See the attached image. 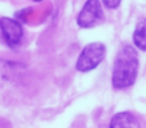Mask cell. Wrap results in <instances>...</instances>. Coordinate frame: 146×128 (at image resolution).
<instances>
[{
	"mask_svg": "<svg viewBox=\"0 0 146 128\" xmlns=\"http://www.w3.org/2000/svg\"><path fill=\"white\" fill-rule=\"evenodd\" d=\"M105 51L106 49L104 44L101 42L88 44L82 50L81 55L78 56L76 68L80 72H88V70L95 69L103 62L104 56H105Z\"/></svg>",
	"mask_w": 146,
	"mask_h": 128,
	"instance_id": "7a4b0ae2",
	"label": "cell"
},
{
	"mask_svg": "<svg viewBox=\"0 0 146 128\" xmlns=\"http://www.w3.org/2000/svg\"><path fill=\"white\" fill-rule=\"evenodd\" d=\"M0 28L5 41L9 46H17L21 42L23 36L22 26L12 18L3 17L0 19Z\"/></svg>",
	"mask_w": 146,
	"mask_h": 128,
	"instance_id": "277c9868",
	"label": "cell"
},
{
	"mask_svg": "<svg viewBox=\"0 0 146 128\" xmlns=\"http://www.w3.org/2000/svg\"><path fill=\"white\" fill-rule=\"evenodd\" d=\"M103 18L99 0H87L77 17V25L81 28H90Z\"/></svg>",
	"mask_w": 146,
	"mask_h": 128,
	"instance_id": "3957f363",
	"label": "cell"
},
{
	"mask_svg": "<svg viewBox=\"0 0 146 128\" xmlns=\"http://www.w3.org/2000/svg\"><path fill=\"white\" fill-rule=\"evenodd\" d=\"M139 70V55L131 45H124L117 54L113 68V86L126 88L133 85Z\"/></svg>",
	"mask_w": 146,
	"mask_h": 128,
	"instance_id": "6da1fadb",
	"label": "cell"
},
{
	"mask_svg": "<svg viewBox=\"0 0 146 128\" xmlns=\"http://www.w3.org/2000/svg\"><path fill=\"white\" fill-rule=\"evenodd\" d=\"M121 1L122 0H103L104 5H105L106 8H109V9H115L117 7H119Z\"/></svg>",
	"mask_w": 146,
	"mask_h": 128,
	"instance_id": "52a82bcc",
	"label": "cell"
},
{
	"mask_svg": "<svg viewBox=\"0 0 146 128\" xmlns=\"http://www.w3.org/2000/svg\"><path fill=\"white\" fill-rule=\"evenodd\" d=\"M35 1H40V0H35Z\"/></svg>",
	"mask_w": 146,
	"mask_h": 128,
	"instance_id": "ba28073f",
	"label": "cell"
},
{
	"mask_svg": "<svg viewBox=\"0 0 146 128\" xmlns=\"http://www.w3.org/2000/svg\"><path fill=\"white\" fill-rule=\"evenodd\" d=\"M110 128H140V123L133 114L128 111H122L113 117Z\"/></svg>",
	"mask_w": 146,
	"mask_h": 128,
	"instance_id": "5b68a950",
	"label": "cell"
},
{
	"mask_svg": "<svg viewBox=\"0 0 146 128\" xmlns=\"http://www.w3.org/2000/svg\"><path fill=\"white\" fill-rule=\"evenodd\" d=\"M133 42L140 50L146 51V19H141L133 32Z\"/></svg>",
	"mask_w": 146,
	"mask_h": 128,
	"instance_id": "8992f818",
	"label": "cell"
}]
</instances>
